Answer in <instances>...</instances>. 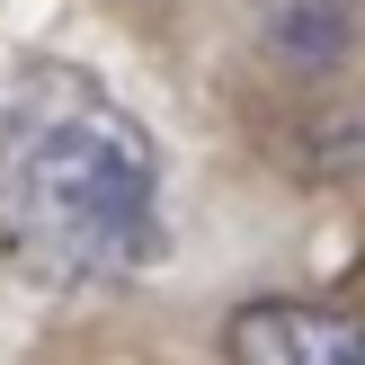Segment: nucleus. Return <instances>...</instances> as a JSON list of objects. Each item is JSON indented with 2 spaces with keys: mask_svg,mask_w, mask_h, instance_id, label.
I'll return each mask as SVG.
<instances>
[{
  "mask_svg": "<svg viewBox=\"0 0 365 365\" xmlns=\"http://www.w3.org/2000/svg\"><path fill=\"white\" fill-rule=\"evenodd\" d=\"M356 312H365V285H356Z\"/></svg>",
  "mask_w": 365,
  "mask_h": 365,
  "instance_id": "nucleus-4",
  "label": "nucleus"
},
{
  "mask_svg": "<svg viewBox=\"0 0 365 365\" xmlns=\"http://www.w3.org/2000/svg\"><path fill=\"white\" fill-rule=\"evenodd\" d=\"M232 365H365V312L312 294H259L223 321Z\"/></svg>",
  "mask_w": 365,
  "mask_h": 365,
  "instance_id": "nucleus-2",
  "label": "nucleus"
},
{
  "mask_svg": "<svg viewBox=\"0 0 365 365\" xmlns=\"http://www.w3.org/2000/svg\"><path fill=\"white\" fill-rule=\"evenodd\" d=\"M250 18H259V53L267 63H294V71H330L348 63L356 45V0H250Z\"/></svg>",
  "mask_w": 365,
  "mask_h": 365,
  "instance_id": "nucleus-3",
  "label": "nucleus"
},
{
  "mask_svg": "<svg viewBox=\"0 0 365 365\" xmlns=\"http://www.w3.org/2000/svg\"><path fill=\"white\" fill-rule=\"evenodd\" d=\"M0 259L45 294L134 285L160 259V143L81 63L0 81Z\"/></svg>",
  "mask_w": 365,
  "mask_h": 365,
  "instance_id": "nucleus-1",
  "label": "nucleus"
}]
</instances>
